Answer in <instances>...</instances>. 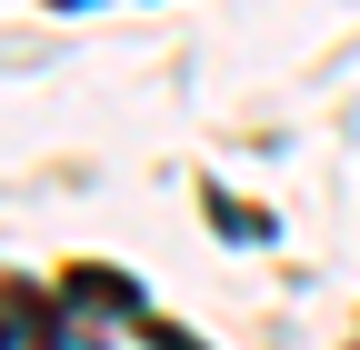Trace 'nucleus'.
Masks as SVG:
<instances>
[{
  "label": "nucleus",
  "mask_w": 360,
  "mask_h": 350,
  "mask_svg": "<svg viewBox=\"0 0 360 350\" xmlns=\"http://www.w3.org/2000/svg\"><path fill=\"white\" fill-rule=\"evenodd\" d=\"M40 330H51V311H40L30 280H0V350H30Z\"/></svg>",
  "instance_id": "1"
},
{
  "label": "nucleus",
  "mask_w": 360,
  "mask_h": 350,
  "mask_svg": "<svg viewBox=\"0 0 360 350\" xmlns=\"http://www.w3.org/2000/svg\"><path fill=\"white\" fill-rule=\"evenodd\" d=\"M210 221H220V231H231V240H260V231H270V221H260V210H240V200H220V190H210Z\"/></svg>",
  "instance_id": "3"
},
{
  "label": "nucleus",
  "mask_w": 360,
  "mask_h": 350,
  "mask_svg": "<svg viewBox=\"0 0 360 350\" xmlns=\"http://www.w3.org/2000/svg\"><path fill=\"white\" fill-rule=\"evenodd\" d=\"M70 311H141V290L120 271H70Z\"/></svg>",
  "instance_id": "2"
}]
</instances>
